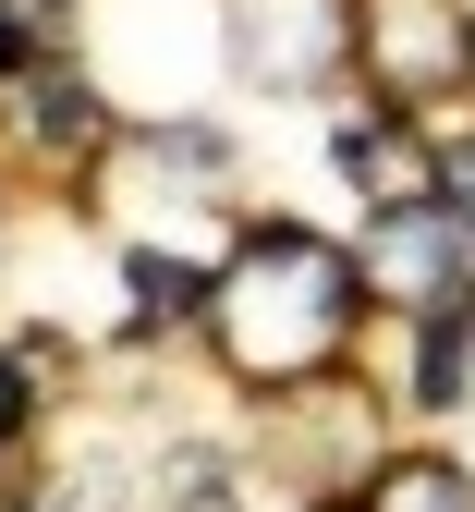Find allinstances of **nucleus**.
Returning a JSON list of instances; mask_svg holds the SVG:
<instances>
[{"instance_id":"obj_8","label":"nucleus","mask_w":475,"mask_h":512,"mask_svg":"<svg viewBox=\"0 0 475 512\" xmlns=\"http://www.w3.org/2000/svg\"><path fill=\"white\" fill-rule=\"evenodd\" d=\"M147 159H159V171H183V183H220V171H232V135H220V122H159Z\"/></svg>"},{"instance_id":"obj_7","label":"nucleus","mask_w":475,"mask_h":512,"mask_svg":"<svg viewBox=\"0 0 475 512\" xmlns=\"http://www.w3.org/2000/svg\"><path fill=\"white\" fill-rule=\"evenodd\" d=\"M25 122L37 135H98V86L86 74H25Z\"/></svg>"},{"instance_id":"obj_4","label":"nucleus","mask_w":475,"mask_h":512,"mask_svg":"<svg viewBox=\"0 0 475 512\" xmlns=\"http://www.w3.org/2000/svg\"><path fill=\"white\" fill-rule=\"evenodd\" d=\"M366 281H378L390 305H451V293L475 281V232H463L439 196L378 208V232H366Z\"/></svg>"},{"instance_id":"obj_10","label":"nucleus","mask_w":475,"mask_h":512,"mask_svg":"<svg viewBox=\"0 0 475 512\" xmlns=\"http://www.w3.org/2000/svg\"><path fill=\"white\" fill-rule=\"evenodd\" d=\"M439 208L475 232V147H451V171H439Z\"/></svg>"},{"instance_id":"obj_2","label":"nucleus","mask_w":475,"mask_h":512,"mask_svg":"<svg viewBox=\"0 0 475 512\" xmlns=\"http://www.w3.org/2000/svg\"><path fill=\"white\" fill-rule=\"evenodd\" d=\"M354 49H366V0H232L244 86H329Z\"/></svg>"},{"instance_id":"obj_6","label":"nucleus","mask_w":475,"mask_h":512,"mask_svg":"<svg viewBox=\"0 0 475 512\" xmlns=\"http://www.w3.org/2000/svg\"><path fill=\"white\" fill-rule=\"evenodd\" d=\"M366 512H475V476L451 452H402V464H378Z\"/></svg>"},{"instance_id":"obj_11","label":"nucleus","mask_w":475,"mask_h":512,"mask_svg":"<svg viewBox=\"0 0 475 512\" xmlns=\"http://www.w3.org/2000/svg\"><path fill=\"white\" fill-rule=\"evenodd\" d=\"M0 74H25V37H13V13H0Z\"/></svg>"},{"instance_id":"obj_5","label":"nucleus","mask_w":475,"mask_h":512,"mask_svg":"<svg viewBox=\"0 0 475 512\" xmlns=\"http://www.w3.org/2000/svg\"><path fill=\"white\" fill-rule=\"evenodd\" d=\"M342 183L366 208H415L427 196V147L402 135V122H342Z\"/></svg>"},{"instance_id":"obj_1","label":"nucleus","mask_w":475,"mask_h":512,"mask_svg":"<svg viewBox=\"0 0 475 512\" xmlns=\"http://www.w3.org/2000/svg\"><path fill=\"white\" fill-rule=\"evenodd\" d=\"M354 330V256L305 232V220H256L232 244V269L208 281V342L232 378L281 391V378H317Z\"/></svg>"},{"instance_id":"obj_3","label":"nucleus","mask_w":475,"mask_h":512,"mask_svg":"<svg viewBox=\"0 0 475 512\" xmlns=\"http://www.w3.org/2000/svg\"><path fill=\"white\" fill-rule=\"evenodd\" d=\"M366 61H378L390 110H427L475 74V13L463 0H366Z\"/></svg>"},{"instance_id":"obj_9","label":"nucleus","mask_w":475,"mask_h":512,"mask_svg":"<svg viewBox=\"0 0 475 512\" xmlns=\"http://www.w3.org/2000/svg\"><path fill=\"white\" fill-rule=\"evenodd\" d=\"M25 403H37V391H25V354H0V452L25 439Z\"/></svg>"}]
</instances>
